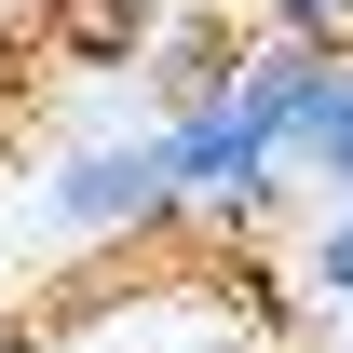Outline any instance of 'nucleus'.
<instances>
[{"instance_id": "nucleus-1", "label": "nucleus", "mask_w": 353, "mask_h": 353, "mask_svg": "<svg viewBox=\"0 0 353 353\" xmlns=\"http://www.w3.org/2000/svg\"><path fill=\"white\" fill-rule=\"evenodd\" d=\"M163 176H176V231H259L272 204L299 190V176H285V136L231 95V68L163 109Z\"/></svg>"}, {"instance_id": "nucleus-2", "label": "nucleus", "mask_w": 353, "mask_h": 353, "mask_svg": "<svg viewBox=\"0 0 353 353\" xmlns=\"http://www.w3.org/2000/svg\"><path fill=\"white\" fill-rule=\"evenodd\" d=\"M41 231L54 245H150L176 231V176H163V123H95L41 163Z\"/></svg>"}, {"instance_id": "nucleus-3", "label": "nucleus", "mask_w": 353, "mask_h": 353, "mask_svg": "<svg viewBox=\"0 0 353 353\" xmlns=\"http://www.w3.org/2000/svg\"><path fill=\"white\" fill-rule=\"evenodd\" d=\"M285 176H299L312 204H353V54H326L299 95V123H285Z\"/></svg>"}, {"instance_id": "nucleus-4", "label": "nucleus", "mask_w": 353, "mask_h": 353, "mask_svg": "<svg viewBox=\"0 0 353 353\" xmlns=\"http://www.w3.org/2000/svg\"><path fill=\"white\" fill-rule=\"evenodd\" d=\"M299 285L326 312H353V204H312V231H299Z\"/></svg>"}, {"instance_id": "nucleus-5", "label": "nucleus", "mask_w": 353, "mask_h": 353, "mask_svg": "<svg viewBox=\"0 0 353 353\" xmlns=\"http://www.w3.org/2000/svg\"><path fill=\"white\" fill-rule=\"evenodd\" d=\"M272 41H312V54H353V0H259Z\"/></svg>"}, {"instance_id": "nucleus-6", "label": "nucleus", "mask_w": 353, "mask_h": 353, "mask_svg": "<svg viewBox=\"0 0 353 353\" xmlns=\"http://www.w3.org/2000/svg\"><path fill=\"white\" fill-rule=\"evenodd\" d=\"M68 28H82V41H109V54H123V41H136V0H68Z\"/></svg>"}, {"instance_id": "nucleus-7", "label": "nucleus", "mask_w": 353, "mask_h": 353, "mask_svg": "<svg viewBox=\"0 0 353 353\" xmlns=\"http://www.w3.org/2000/svg\"><path fill=\"white\" fill-rule=\"evenodd\" d=\"M340 353H353V312H340Z\"/></svg>"}]
</instances>
